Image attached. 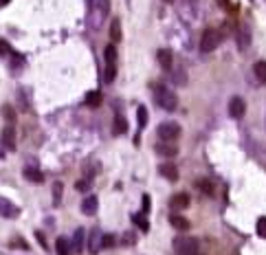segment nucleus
I'll use <instances>...</instances> for the list:
<instances>
[{"label":"nucleus","mask_w":266,"mask_h":255,"mask_svg":"<svg viewBox=\"0 0 266 255\" xmlns=\"http://www.w3.org/2000/svg\"><path fill=\"white\" fill-rule=\"evenodd\" d=\"M152 95H154V101L163 110H176L178 108L176 93H174L172 88H167L165 84H152Z\"/></svg>","instance_id":"obj_1"},{"label":"nucleus","mask_w":266,"mask_h":255,"mask_svg":"<svg viewBox=\"0 0 266 255\" xmlns=\"http://www.w3.org/2000/svg\"><path fill=\"white\" fill-rule=\"evenodd\" d=\"M174 249L178 255H200V242L189 236H181L174 240Z\"/></svg>","instance_id":"obj_2"},{"label":"nucleus","mask_w":266,"mask_h":255,"mask_svg":"<svg viewBox=\"0 0 266 255\" xmlns=\"http://www.w3.org/2000/svg\"><path fill=\"white\" fill-rule=\"evenodd\" d=\"M158 141H165V143H174V141L181 136V126L176 121H163L161 126L156 128Z\"/></svg>","instance_id":"obj_3"},{"label":"nucleus","mask_w":266,"mask_h":255,"mask_svg":"<svg viewBox=\"0 0 266 255\" xmlns=\"http://www.w3.org/2000/svg\"><path fill=\"white\" fill-rule=\"evenodd\" d=\"M220 42H222V33L218 29H204L200 38V51L202 53H211V51L220 47Z\"/></svg>","instance_id":"obj_4"},{"label":"nucleus","mask_w":266,"mask_h":255,"mask_svg":"<svg viewBox=\"0 0 266 255\" xmlns=\"http://www.w3.org/2000/svg\"><path fill=\"white\" fill-rule=\"evenodd\" d=\"M244 112H247V101L238 95L231 97V99H229V117H233V119H242Z\"/></svg>","instance_id":"obj_5"},{"label":"nucleus","mask_w":266,"mask_h":255,"mask_svg":"<svg viewBox=\"0 0 266 255\" xmlns=\"http://www.w3.org/2000/svg\"><path fill=\"white\" fill-rule=\"evenodd\" d=\"M0 216L2 218H18L20 216V207L13 205L9 198L0 196Z\"/></svg>","instance_id":"obj_6"},{"label":"nucleus","mask_w":266,"mask_h":255,"mask_svg":"<svg viewBox=\"0 0 266 255\" xmlns=\"http://www.w3.org/2000/svg\"><path fill=\"white\" fill-rule=\"evenodd\" d=\"M154 152L158 156H167V159H172V156L178 154V145L176 143H165V141H158L154 145Z\"/></svg>","instance_id":"obj_7"},{"label":"nucleus","mask_w":266,"mask_h":255,"mask_svg":"<svg viewBox=\"0 0 266 255\" xmlns=\"http://www.w3.org/2000/svg\"><path fill=\"white\" fill-rule=\"evenodd\" d=\"M101 240H104V233H101V229H93L88 236V251L97 255L101 251Z\"/></svg>","instance_id":"obj_8"},{"label":"nucleus","mask_w":266,"mask_h":255,"mask_svg":"<svg viewBox=\"0 0 266 255\" xmlns=\"http://www.w3.org/2000/svg\"><path fill=\"white\" fill-rule=\"evenodd\" d=\"M156 60H158V64H161L163 70H172V66H174V55H172L170 49H158V51H156Z\"/></svg>","instance_id":"obj_9"},{"label":"nucleus","mask_w":266,"mask_h":255,"mask_svg":"<svg viewBox=\"0 0 266 255\" xmlns=\"http://www.w3.org/2000/svg\"><path fill=\"white\" fill-rule=\"evenodd\" d=\"M158 174L163 178H167V181L176 183L178 181V167L174 165V163H161V165H158Z\"/></svg>","instance_id":"obj_10"},{"label":"nucleus","mask_w":266,"mask_h":255,"mask_svg":"<svg viewBox=\"0 0 266 255\" xmlns=\"http://www.w3.org/2000/svg\"><path fill=\"white\" fill-rule=\"evenodd\" d=\"M97 207H99V200H97V196H93V193H88V196L81 200V213H84V216H95Z\"/></svg>","instance_id":"obj_11"},{"label":"nucleus","mask_w":266,"mask_h":255,"mask_svg":"<svg viewBox=\"0 0 266 255\" xmlns=\"http://www.w3.org/2000/svg\"><path fill=\"white\" fill-rule=\"evenodd\" d=\"M170 207L176 209V211H183V209H187L189 207V193H185V191L174 193L172 200H170Z\"/></svg>","instance_id":"obj_12"},{"label":"nucleus","mask_w":266,"mask_h":255,"mask_svg":"<svg viewBox=\"0 0 266 255\" xmlns=\"http://www.w3.org/2000/svg\"><path fill=\"white\" fill-rule=\"evenodd\" d=\"M2 145L7 150H16V132H13V126H4L2 130Z\"/></svg>","instance_id":"obj_13"},{"label":"nucleus","mask_w":266,"mask_h":255,"mask_svg":"<svg viewBox=\"0 0 266 255\" xmlns=\"http://www.w3.org/2000/svg\"><path fill=\"white\" fill-rule=\"evenodd\" d=\"M170 224L174 229H178V231H189V220L185 216H181V213H170Z\"/></svg>","instance_id":"obj_14"},{"label":"nucleus","mask_w":266,"mask_h":255,"mask_svg":"<svg viewBox=\"0 0 266 255\" xmlns=\"http://www.w3.org/2000/svg\"><path fill=\"white\" fill-rule=\"evenodd\" d=\"M84 242H86L84 229H75L73 242H70V249H73V253H81V251H84Z\"/></svg>","instance_id":"obj_15"},{"label":"nucleus","mask_w":266,"mask_h":255,"mask_svg":"<svg viewBox=\"0 0 266 255\" xmlns=\"http://www.w3.org/2000/svg\"><path fill=\"white\" fill-rule=\"evenodd\" d=\"M101 101H104V97H101L99 90H90V93H86V99L84 104L88 106V108H99Z\"/></svg>","instance_id":"obj_16"},{"label":"nucleus","mask_w":266,"mask_h":255,"mask_svg":"<svg viewBox=\"0 0 266 255\" xmlns=\"http://www.w3.org/2000/svg\"><path fill=\"white\" fill-rule=\"evenodd\" d=\"M121 38H124V33H121V22H119V18H115L110 22V44L121 42Z\"/></svg>","instance_id":"obj_17"},{"label":"nucleus","mask_w":266,"mask_h":255,"mask_svg":"<svg viewBox=\"0 0 266 255\" xmlns=\"http://www.w3.org/2000/svg\"><path fill=\"white\" fill-rule=\"evenodd\" d=\"M128 132V121H126V117L124 115H117L115 117V124H112V134H126Z\"/></svg>","instance_id":"obj_18"},{"label":"nucleus","mask_w":266,"mask_h":255,"mask_svg":"<svg viewBox=\"0 0 266 255\" xmlns=\"http://www.w3.org/2000/svg\"><path fill=\"white\" fill-rule=\"evenodd\" d=\"M55 251H58V255H73L70 242L66 238H58V240H55Z\"/></svg>","instance_id":"obj_19"},{"label":"nucleus","mask_w":266,"mask_h":255,"mask_svg":"<svg viewBox=\"0 0 266 255\" xmlns=\"http://www.w3.org/2000/svg\"><path fill=\"white\" fill-rule=\"evenodd\" d=\"M253 73H255V77H258L260 84L266 86V62L264 60H260V62L253 64Z\"/></svg>","instance_id":"obj_20"},{"label":"nucleus","mask_w":266,"mask_h":255,"mask_svg":"<svg viewBox=\"0 0 266 255\" xmlns=\"http://www.w3.org/2000/svg\"><path fill=\"white\" fill-rule=\"evenodd\" d=\"M24 178L31 183H44V174L40 170H35V167H24Z\"/></svg>","instance_id":"obj_21"},{"label":"nucleus","mask_w":266,"mask_h":255,"mask_svg":"<svg viewBox=\"0 0 266 255\" xmlns=\"http://www.w3.org/2000/svg\"><path fill=\"white\" fill-rule=\"evenodd\" d=\"M251 42V33H249V27H242L238 31V47L240 49H247Z\"/></svg>","instance_id":"obj_22"},{"label":"nucleus","mask_w":266,"mask_h":255,"mask_svg":"<svg viewBox=\"0 0 266 255\" xmlns=\"http://www.w3.org/2000/svg\"><path fill=\"white\" fill-rule=\"evenodd\" d=\"M117 47L115 44H108V47L104 49V60H106V64H117Z\"/></svg>","instance_id":"obj_23"},{"label":"nucleus","mask_w":266,"mask_h":255,"mask_svg":"<svg viewBox=\"0 0 266 255\" xmlns=\"http://www.w3.org/2000/svg\"><path fill=\"white\" fill-rule=\"evenodd\" d=\"M196 187L204 193V196H213V183L207 181V178H200V181L196 183Z\"/></svg>","instance_id":"obj_24"},{"label":"nucleus","mask_w":266,"mask_h":255,"mask_svg":"<svg viewBox=\"0 0 266 255\" xmlns=\"http://www.w3.org/2000/svg\"><path fill=\"white\" fill-rule=\"evenodd\" d=\"M2 117L7 119V126H13V124H16V112H13V108H11L9 104L2 106Z\"/></svg>","instance_id":"obj_25"},{"label":"nucleus","mask_w":266,"mask_h":255,"mask_svg":"<svg viewBox=\"0 0 266 255\" xmlns=\"http://www.w3.org/2000/svg\"><path fill=\"white\" fill-rule=\"evenodd\" d=\"M115 75H117V64H106V70H104V81L106 84L115 81Z\"/></svg>","instance_id":"obj_26"},{"label":"nucleus","mask_w":266,"mask_h":255,"mask_svg":"<svg viewBox=\"0 0 266 255\" xmlns=\"http://www.w3.org/2000/svg\"><path fill=\"white\" fill-rule=\"evenodd\" d=\"M255 233H258L260 238L266 240V216L258 218V222H255Z\"/></svg>","instance_id":"obj_27"},{"label":"nucleus","mask_w":266,"mask_h":255,"mask_svg":"<svg viewBox=\"0 0 266 255\" xmlns=\"http://www.w3.org/2000/svg\"><path fill=\"white\" fill-rule=\"evenodd\" d=\"M132 222L139 224L143 231H147V229H150V224H147V220H145V216H143V213H134V216H132Z\"/></svg>","instance_id":"obj_28"},{"label":"nucleus","mask_w":266,"mask_h":255,"mask_svg":"<svg viewBox=\"0 0 266 255\" xmlns=\"http://www.w3.org/2000/svg\"><path fill=\"white\" fill-rule=\"evenodd\" d=\"M136 115H139V128L143 130V128L147 126V110H145V106H139V108H136Z\"/></svg>","instance_id":"obj_29"},{"label":"nucleus","mask_w":266,"mask_h":255,"mask_svg":"<svg viewBox=\"0 0 266 255\" xmlns=\"http://www.w3.org/2000/svg\"><path fill=\"white\" fill-rule=\"evenodd\" d=\"M117 244V238L110 236V233H104V240H101V249H112Z\"/></svg>","instance_id":"obj_30"},{"label":"nucleus","mask_w":266,"mask_h":255,"mask_svg":"<svg viewBox=\"0 0 266 255\" xmlns=\"http://www.w3.org/2000/svg\"><path fill=\"white\" fill-rule=\"evenodd\" d=\"M90 185H93V181H90V178H84V181L75 183V190H77V191H88Z\"/></svg>","instance_id":"obj_31"},{"label":"nucleus","mask_w":266,"mask_h":255,"mask_svg":"<svg viewBox=\"0 0 266 255\" xmlns=\"http://www.w3.org/2000/svg\"><path fill=\"white\" fill-rule=\"evenodd\" d=\"M60 200H62V183H55L53 185V202L60 205Z\"/></svg>","instance_id":"obj_32"},{"label":"nucleus","mask_w":266,"mask_h":255,"mask_svg":"<svg viewBox=\"0 0 266 255\" xmlns=\"http://www.w3.org/2000/svg\"><path fill=\"white\" fill-rule=\"evenodd\" d=\"M9 247H11V249H13V247H20L22 251H27V249H29V247H27V242H24V240H20V238L11 240V242H9Z\"/></svg>","instance_id":"obj_33"},{"label":"nucleus","mask_w":266,"mask_h":255,"mask_svg":"<svg viewBox=\"0 0 266 255\" xmlns=\"http://www.w3.org/2000/svg\"><path fill=\"white\" fill-rule=\"evenodd\" d=\"M11 51V47H9V42L7 40H0V58H4V55Z\"/></svg>","instance_id":"obj_34"},{"label":"nucleus","mask_w":266,"mask_h":255,"mask_svg":"<svg viewBox=\"0 0 266 255\" xmlns=\"http://www.w3.org/2000/svg\"><path fill=\"white\" fill-rule=\"evenodd\" d=\"M134 242H136L134 233H126V236H124V244H128V247H130V244H134Z\"/></svg>","instance_id":"obj_35"},{"label":"nucleus","mask_w":266,"mask_h":255,"mask_svg":"<svg viewBox=\"0 0 266 255\" xmlns=\"http://www.w3.org/2000/svg\"><path fill=\"white\" fill-rule=\"evenodd\" d=\"M150 211V196H143V216Z\"/></svg>","instance_id":"obj_36"},{"label":"nucleus","mask_w":266,"mask_h":255,"mask_svg":"<svg viewBox=\"0 0 266 255\" xmlns=\"http://www.w3.org/2000/svg\"><path fill=\"white\" fill-rule=\"evenodd\" d=\"M216 2H218L222 9H229V4H231V0H216Z\"/></svg>","instance_id":"obj_37"},{"label":"nucleus","mask_w":266,"mask_h":255,"mask_svg":"<svg viewBox=\"0 0 266 255\" xmlns=\"http://www.w3.org/2000/svg\"><path fill=\"white\" fill-rule=\"evenodd\" d=\"M11 0H0V7H4V4H9Z\"/></svg>","instance_id":"obj_38"},{"label":"nucleus","mask_w":266,"mask_h":255,"mask_svg":"<svg viewBox=\"0 0 266 255\" xmlns=\"http://www.w3.org/2000/svg\"><path fill=\"white\" fill-rule=\"evenodd\" d=\"M163 2H174V0H163Z\"/></svg>","instance_id":"obj_39"}]
</instances>
